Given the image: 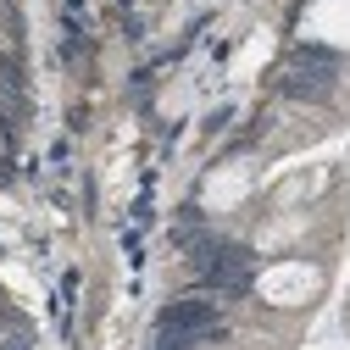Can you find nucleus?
<instances>
[{"label":"nucleus","instance_id":"3","mask_svg":"<svg viewBox=\"0 0 350 350\" xmlns=\"http://www.w3.org/2000/svg\"><path fill=\"white\" fill-rule=\"evenodd\" d=\"M250 195V161H223L200 178V206L206 211H234Z\"/></svg>","mask_w":350,"mask_h":350},{"label":"nucleus","instance_id":"1","mask_svg":"<svg viewBox=\"0 0 350 350\" xmlns=\"http://www.w3.org/2000/svg\"><path fill=\"white\" fill-rule=\"evenodd\" d=\"M323 289H328L323 267H317V261H300V256L273 261V267L256 278V295L267 300V306H278V312H306V306H312Z\"/></svg>","mask_w":350,"mask_h":350},{"label":"nucleus","instance_id":"2","mask_svg":"<svg viewBox=\"0 0 350 350\" xmlns=\"http://www.w3.org/2000/svg\"><path fill=\"white\" fill-rule=\"evenodd\" d=\"M300 33L317 39V45L350 51V0H312V6L300 12Z\"/></svg>","mask_w":350,"mask_h":350}]
</instances>
